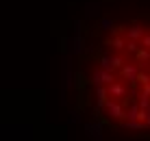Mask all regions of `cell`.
Returning a JSON list of instances; mask_svg holds the SVG:
<instances>
[{
	"label": "cell",
	"mask_w": 150,
	"mask_h": 141,
	"mask_svg": "<svg viewBox=\"0 0 150 141\" xmlns=\"http://www.w3.org/2000/svg\"><path fill=\"white\" fill-rule=\"evenodd\" d=\"M115 80V78H113V72L111 70H96L94 72V76H91V82H94V85L98 87V85H111V82Z\"/></svg>",
	"instance_id": "6da1fadb"
},
{
	"label": "cell",
	"mask_w": 150,
	"mask_h": 141,
	"mask_svg": "<svg viewBox=\"0 0 150 141\" xmlns=\"http://www.w3.org/2000/svg\"><path fill=\"white\" fill-rule=\"evenodd\" d=\"M137 76H139L137 65H133V63H124V65H122V78H124V80L137 82Z\"/></svg>",
	"instance_id": "7a4b0ae2"
},
{
	"label": "cell",
	"mask_w": 150,
	"mask_h": 141,
	"mask_svg": "<svg viewBox=\"0 0 150 141\" xmlns=\"http://www.w3.org/2000/svg\"><path fill=\"white\" fill-rule=\"evenodd\" d=\"M105 109H107V111H109V115H111V117H115V119L124 117V111H122V106H120V104H117L115 100H107Z\"/></svg>",
	"instance_id": "3957f363"
},
{
	"label": "cell",
	"mask_w": 150,
	"mask_h": 141,
	"mask_svg": "<svg viewBox=\"0 0 150 141\" xmlns=\"http://www.w3.org/2000/svg\"><path fill=\"white\" fill-rule=\"evenodd\" d=\"M107 89H109V96H113V98H124L126 96V87H124L122 82L113 80L111 85H107Z\"/></svg>",
	"instance_id": "277c9868"
},
{
	"label": "cell",
	"mask_w": 150,
	"mask_h": 141,
	"mask_svg": "<svg viewBox=\"0 0 150 141\" xmlns=\"http://www.w3.org/2000/svg\"><path fill=\"white\" fill-rule=\"evenodd\" d=\"M135 59L139 61V65H146V61H150V48H137V52H135Z\"/></svg>",
	"instance_id": "5b68a950"
},
{
	"label": "cell",
	"mask_w": 150,
	"mask_h": 141,
	"mask_svg": "<svg viewBox=\"0 0 150 141\" xmlns=\"http://www.w3.org/2000/svg\"><path fill=\"white\" fill-rule=\"evenodd\" d=\"M107 93L109 89H105V85H98V91H96V98H98V109H102L107 104Z\"/></svg>",
	"instance_id": "8992f818"
},
{
	"label": "cell",
	"mask_w": 150,
	"mask_h": 141,
	"mask_svg": "<svg viewBox=\"0 0 150 141\" xmlns=\"http://www.w3.org/2000/svg\"><path fill=\"white\" fill-rule=\"evenodd\" d=\"M144 35H146V33H144V28L139 24H135L133 28H128V37H131V39H142Z\"/></svg>",
	"instance_id": "52a82bcc"
},
{
	"label": "cell",
	"mask_w": 150,
	"mask_h": 141,
	"mask_svg": "<svg viewBox=\"0 0 150 141\" xmlns=\"http://www.w3.org/2000/svg\"><path fill=\"white\" fill-rule=\"evenodd\" d=\"M100 67H102V70H111V72H113L111 54H102V56H100Z\"/></svg>",
	"instance_id": "ba28073f"
},
{
	"label": "cell",
	"mask_w": 150,
	"mask_h": 141,
	"mask_svg": "<svg viewBox=\"0 0 150 141\" xmlns=\"http://www.w3.org/2000/svg\"><path fill=\"white\" fill-rule=\"evenodd\" d=\"M137 104L146 111V109L150 106V96H148V93H139V102H137Z\"/></svg>",
	"instance_id": "9c48e42d"
},
{
	"label": "cell",
	"mask_w": 150,
	"mask_h": 141,
	"mask_svg": "<svg viewBox=\"0 0 150 141\" xmlns=\"http://www.w3.org/2000/svg\"><path fill=\"white\" fill-rule=\"evenodd\" d=\"M111 63H113V70H122L124 59H122V56H115V54H113V56H111Z\"/></svg>",
	"instance_id": "30bf717a"
},
{
	"label": "cell",
	"mask_w": 150,
	"mask_h": 141,
	"mask_svg": "<svg viewBox=\"0 0 150 141\" xmlns=\"http://www.w3.org/2000/svg\"><path fill=\"white\" fill-rule=\"evenodd\" d=\"M111 46H113V48H115V50H122V48H124V46H126V44H124V39H120V37H115V39L111 41Z\"/></svg>",
	"instance_id": "8fae6325"
},
{
	"label": "cell",
	"mask_w": 150,
	"mask_h": 141,
	"mask_svg": "<svg viewBox=\"0 0 150 141\" xmlns=\"http://www.w3.org/2000/svg\"><path fill=\"white\" fill-rule=\"evenodd\" d=\"M126 48H128V50H131V52H133V54H135V52H137V48H139V46L135 44V39H131V41H128V44H126Z\"/></svg>",
	"instance_id": "7c38bea8"
},
{
	"label": "cell",
	"mask_w": 150,
	"mask_h": 141,
	"mask_svg": "<svg viewBox=\"0 0 150 141\" xmlns=\"http://www.w3.org/2000/svg\"><path fill=\"white\" fill-rule=\"evenodd\" d=\"M137 82L146 85V82H150V76H146V74H139V76H137Z\"/></svg>",
	"instance_id": "4fadbf2b"
},
{
	"label": "cell",
	"mask_w": 150,
	"mask_h": 141,
	"mask_svg": "<svg viewBox=\"0 0 150 141\" xmlns=\"http://www.w3.org/2000/svg\"><path fill=\"white\" fill-rule=\"evenodd\" d=\"M142 46L144 48H150V35H144L142 37Z\"/></svg>",
	"instance_id": "5bb4252c"
},
{
	"label": "cell",
	"mask_w": 150,
	"mask_h": 141,
	"mask_svg": "<svg viewBox=\"0 0 150 141\" xmlns=\"http://www.w3.org/2000/svg\"><path fill=\"white\" fill-rule=\"evenodd\" d=\"M142 93H148V96H150V82H146V85H144V91Z\"/></svg>",
	"instance_id": "9a60e30c"
}]
</instances>
